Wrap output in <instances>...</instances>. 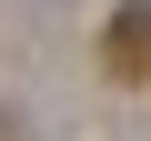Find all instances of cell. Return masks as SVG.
Masks as SVG:
<instances>
[{
    "label": "cell",
    "mask_w": 151,
    "mask_h": 141,
    "mask_svg": "<svg viewBox=\"0 0 151 141\" xmlns=\"http://www.w3.org/2000/svg\"><path fill=\"white\" fill-rule=\"evenodd\" d=\"M101 60H111V81H151V0L111 10V30H101Z\"/></svg>",
    "instance_id": "6da1fadb"
}]
</instances>
